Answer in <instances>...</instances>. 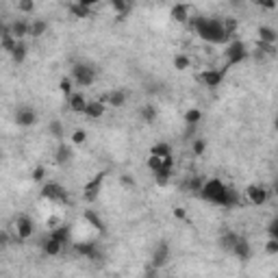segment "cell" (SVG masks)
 I'll list each match as a JSON object with an SVG mask.
<instances>
[{"label":"cell","mask_w":278,"mask_h":278,"mask_svg":"<svg viewBox=\"0 0 278 278\" xmlns=\"http://www.w3.org/2000/svg\"><path fill=\"white\" fill-rule=\"evenodd\" d=\"M193 31H196L198 35L209 41V44H226L228 39H233L228 35L226 26H224L222 20H215V18H189V22Z\"/></svg>","instance_id":"7a4b0ae2"},{"label":"cell","mask_w":278,"mask_h":278,"mask_svg":"<svg viewBox=\"0 0 278 278\" xmlns=\"http://www.w3.org/2000/svg\"><path fill=\"white\" fill-rule=\"evenodd\" d=\"M200 120H202V113L198 111V109H189V111L185 113V122L189 124V126H191V124H198Z\"/></svg>","instance_id":"f546056e"},{"label":"cell","mask_w":278,"mask_h":278,"mask_svg":"<svg viewBox=\"0 0 278 278\" xmlns=\"http://www.w3.org/2000/svg\"><path fill=\"white\" fill-rule=\"evenodd\" d=\"M174 213H176V217H185V211H183V209H176Z\"/></svg>","instance_id":"7bdbcfd3"},{"label":"cell","mask_w":278,"mask_h":278,"mask_svg":"<svg viewBox=\"0 0 278 278\" xmlns=\"http://www.w3.org/2000/svg\"><path fill=\"white\" fill-rule=\"evenodd\" d=\"M18 9L22 13H35V0H18Z\"/></svg>","instance_id":"4dcf8cb0"},{"label":"cell","mask_w":278,"mask_h":278,"mask_svg":"<svg viewBox=\"0 0 278 278\" xmlns=\"http://www.w3.org/2000/svg\"><path fill=\"white\" fill-rule=\"evenodd\" d=\"M200 81L207 87H211V89L219 87V85H222V81H224V70H204L202 76H200Z\"/></svg>","instance_id":"4fadbf2b"},{"label":"cell","mask_w":278,"mask_h":278,"mask_svg":"<svg viewBox=\"0 0 278 278\" xmlns=\"http://www.w3.org/2000/svg\"><path fill=\"white\" fill-rule=\"evenodd\" d=\"M35 233V224L31 217H26V215H20L18 219H15V235H18V239H31Z\"/></svg>","instance_id":"52a82bcc"},{"label":"cell","mask_w":278,"mask_h":278,"mask_svg":"<svg viewBox=\"0 0 278 278\" xmlns=\"http://www.w3.org/2000/svg\"><path fill=\"white\" fill-rule=\"evenodd\" d=\"M59 222H61V219L57 217V215H55V217H48V226L50 228H57V226H59Z\"/></svg>","instance_id":"b9f144b4"},{"label":"cell","mask_w":278,"mask_h":278,"mask_svg":"<svg viewBox=\"0 0 278 278\" xmlns=\"http://www.w3.org/2000/svg\"><path fill=\"white\" fill-rule=\"evenodd\" d=\"M126 2H133V0H126Z\"/></svg>","instance_id":"ee69618b"},{"label":"cell","mask_w":278,"mask_h":278,"mask_svg":"<svg viewBox=\"0 0 278 278\" xmlns=\"http://www.w3.org/2000/svg\"><path fill=\"white\" fill-rule=\"evenodd\" d=\"M102 102L109 104V107H113V109L124 107V104H126V92H122V89H113V92L104 93V96H102Z\"/></svg>","instance_id":"7c38bea8"},{"label":"cell","mask_w":278,"mask_h":278,"mask_svg":"<svg viewBox=\"0 0 278 278\" xmlns=\"http://www.w3.org/2000/svg\"><path fill=\"white\" fill-rule=\"evenodd\" d=\"M61 250H63V244L61 241H57L55 237H48L44 241V254L46 256H59Z\"/></svg>","instance_id":"e0dca14e"},{"label":"cell","mask_w":278,"mask_h":278,"mask_svg":"<svg viewBox=\"0 0 278 278\" xmlns=\"http://www.w3.org/2000/svg\"><path fill=\"white\" fill-rule=\"evenodd\" d=\"M50 133L55 135L57 139H63V128H61V122H50Z\"/></svg>","instance_id":"8d00e7d4"},{"label":"cell","mask_w":278,"mask_h":278,"mask_svg":"<svg viewBox=\"0 0 278 278\" xmlns=\"http://www.w3.org/2000/svg\"><path fill=\"white\" fill-rule=\"evenodd\" d=\"M44 178V167H37V170H33V181H41Z\"/></svg>","instance_id":"ab89813d"},{"label":"cell","mask_w":278,"mask_h":278,"mask_svg":"<svg viewBox=\"0 0 278 278\" xmlns=\"http://www.w3.org/2000/svg\"><path fill=\"white\" fill-rule=\"evenodd\" d=\"M41 196L52 204H65L67 202V191L59 183H46L44 189H41Z\"/></svg>","instance_id":"5b68a950"},{"label":"cell","mask_w":278,"mask_h":278,"mask_svg":"<svg viewBox=\"0 0 278 278\" xmlns=\"http://www.w3.org/2000/svg\"><path fill=\"white\" fill-rule=\"evenodd\" d=\"M35 122H37V113L31 107H20L18 111H15V124H18V126L29 128V126H33Z\"/></svg>","instance_id":"9c48e42d"},{"label":"cell","mask_w":278,"mask_h":278,"mask_svg":"<svg viewBox=\"0 0 278 278\" xmlns=\"http://www.w3.org/2000/svg\"><path fill=\"white\" fill-rule=\"evenodd\" d=\"M76 252L87 256V259H96V248H93V244H78L76 246Z\"/></svg>","instance_id":"83f0119b"},{"label":"cell","mask_w":278,"mask_h":278,"mask_svg":"<svg viewBox=\"0 0 278 278\" xmlns=\"http://www.w3.org/2000/svg\"><path fill=\"white\" fill-rule=\"evenodd\" d=\"M85 219H87V222L92 224V226L96 228V230H104V224H102V219L98 217V215L93 213L92 209H87V211H85Z\"/></svg>","instance_id":"4316f807"},{"label":"cell","mask_w":278,"mask_h":278,"mask_svg":"<svg viewBox=\"0 0 278 278\" xmlns=\"http://www.w3.org/2000/svg\"><path fill=\"white\" fill-rule=\"evenodd\" d=\"M230 252H233L235 256H239V259H250V244L246 239H237L235 241V246H233V250H230Z\"/></svg>","instance_id":"ac0fdd59"},{"label":"cell","mask_w":278,"mask_h":278,"mask_svg":"<svg viewBox=\"0 0 278 278\" xmlns=\"http://www.w3.org/2000/svg\"><path fill=\"white\" fill-rule=\"evenodd\" d=\"M237 239H239V235H235V233H226V235L222 237V246H224L226 250H233V246H235V241H237Z\"/></svg>","instance_id":"1f68e13d"},{"label":"cell","mask_w":278,"mask_h":278,"mask_svg":"<svg viewBox=\"0 0 278 278\" xmlns=\"http://www.w3.org/2000/svg\"><path fill=\"white\" fill-rule=\"evenodd\" d=\"M265 252L270 254V256H276V254H278V239H276V237H270V239H267Z\"/></svg>","instance_id":"d6a6232c"},{"label":"cell","mask_w":278,"mask_h":278,"mask_svg":"<svg viewBox=\"0 0 278 278\" xmlns=\"http://www.w3.org/2000/svg\"><path fill=\"white\" fill-rule=\"evenodd\" d=\"M259 41H263V44H276L278 33L274 26H259Z\"/></svg>","instance_id":"2e32d148"},{"label":"cell","mask_w":278,"mask_h":278,"mask_svg":"<svg viewBox=\"0 0 278 278\" xmlns=\"http://www.w3.org/2000/svg\"><path fill=\"white\" fill-rule=\"evenodd\" d=\"M191 150H193V154H196V156H202V154H204V150H207V141L196 139V141L191 144Z\"/></svg>","instance_id":"836d02e7"},{"label":"cell","mask_w":278,"mask_h":278,"mask_svg":"<svg viewBox=\"0 0 278 278\" xmlns=\"http://www.w3.org/2000/svg\"><path fill=\"white\" fill-rule=\"evenodd\" d=\"M267 230H270V237H276L278 239V219H272L270 228H267Z\"/></svg>","instance_id":"f35d334b"},{"label":"cell","mask_w":278,"mask_h":278,"mask_svg":"<svg viewBox=\"0 0 278 278\" xmlns=\"http://www.w3.org/2000/svg\"><path fill=\"white\" fill-rule=\"evenodd\" d=\"M200 198L211 204H217V207H235L239 202V196L235 189L224 185L219 178H211V181H202V187H200Z\"/></svg>","instance_id":"6da1fadb"},{"label":"cell","mask_w":278,"mask_h":278,"mask_svg":"<svg viewBox=\"0 0 278 278\" xmlns=\"http://www.w3.org/2000/svg\"><path fill=\"white\" fill-rule=\"evenodd\" d=\"M167 259H170V248H167L165 244L156 246L154 254H152V265H154V267H163L167 263Z\"/></svg>","instance_id":"9a60e30c"},{"label":"cell","mask_w":278,"mask_h":278,"mask_svg":"<svg viewBox=\"0 0 278 278\" xmlns=\"http://www.w3.org/2000/svg\"><path fill=\"white\" fill-rule=\"evenodd\" d=\"M224 57H226V65H237L241 61L248 57V48H246V44L237 37L228 39L226 41V50H224Z\"/></svg>","instance_id":"3957f363"},{"label":"cell","mask_w":278,"mask_h":278,"mask_svg":"<svg viewBox=\"0 0 278 278\" xmlns=\"http://www.w3.org/2000/svg\"><path fill=\"white\" fill-rule=\"evenodd\" d=\"M67 104H70V109L74 113H83V111H85L87 98L83 96V93H78V92H72L70 96H67Z\"/></svg>","instance_id":"5bb4252c"},{"label":"cell","mask_w":278,"mask_h":278,"mask_svg":"<svg viewBox=\"0 0 278 278\" xmlns=\"http://www.w3.org/2000/svg\"><path fill=\"white\" fill-rule=\"evenodd\" d=\"M72 78H74L76 85L89 87V85H93V81H96V70L85 65V63H76L74 67H72Z\"/></svg>","instance_id":"277c9868"},{"label":"cell","mask_w":278,"mask_h":278,"mask_svg":"<svg viewBox=\"0 0 278 278\" xmlns=\"http://www.w3.org/2000/svg\"><path fill=\"white\" fill-rule=\"evenodd\" d=\"M59 89H61V93H63L65 98L70 96L72 92H74V89H72V81H70V78H61V83H59Z\"/></svg>","instance_id":"e575fe53"},{"label":"cell","mask_w":278,"mask_h":278,"mask_svg":"<svg viewBox=\"0 0 278 278\" xmlns=\"http://www.w3.org/2000/svg\"><path fill=\"white\" fill-rule=\"evenodd\" d=\"M0 31H2V24H0Z\"/></svg>","instance_id":"f6af8a7d"},{"label":"cell","mask_w":278,"mask_h":278,"mask_svg":"<svg viewBox=\"0 0 278 278\" xmlns=\"http://www.w3.org/2000/svg\"><path fill=\"white\" fill-rule=\"evenodd\" d=\"M9 55H11V59L15 61V63H22V61L26 59V46L22 44V39H20L18 44H15V48L9 52Z\"/></svg>","instance_id":"d4e9b609"},{"label":"cell","mask_w":278,"mask_h":278,"mask_svg":"<svg viewBox=\"0 0 278 278\" xmlns=\"http://www.w3.org/2000/svg\"><path fill=\"white\" fill-rule=\"evenodd\" d=\"M70 15L76 20H85L92 15V7H85V4H81V2H72L70 4Z\"/></svg>","instance_id":"ffe728a7"},{"label":"cell","mask_w":278,"mask_h":278,"mask_svg":"<svg viewBox=\"0 0 278 278\" xmlns=\"http://www.w3.org/2000/svg\"><path fill=\"white\" fill-rule=\"evenodd\" d=\"M261 9H267V11H274L276 9V0H254Z\"/></svg>","instance_id":"74e56055"},{"label":"cell","mask_w":278,"mask_h":278,"mask_svg":"<svg viewBox=\"0 0 278 278\" xmlns=\"http://www.w3.org/2000/svg\"><path fill=\"white\" fill-rule=\"evenodd\" d=\"M150 154H156L161 156V159H165V156H172V146L165 144V141H159V144H154L150 148Z\"/></svg>","instance_id":"603a6c76"},{"label":"cell","mask_w":278,"mask_h":278,"mask_svg":"<svg viewBox=\"0 0 278 278\" xmlns=\"http://www.w3.org/2000/svg\"><path fill=\"white\" fill-rule=\"evenodd\" d=\"M104 113H107V104L102 100H87L85 111H83V115L89 120H100L104 118Z\"/></svg>","instance_id":"30bf717a"},{"label":"cell","mask_w":278,"mask_h":278,"mask_svg":"<svg viewBox=\"0 0 278 278\" xmlns=\"http://www.w3.org/2000/svg\"><path fill=\"white\" fill-rule=\"evenodd\" d=\"M70 159H72V144H63L61 141L59 148H57V163L65 165V163H70Z\"/></svg>","instance_id":"d6986e66"},{"label":"cell","mask_w":278,"mask_h":278,"mask_svg":"<svg viewBox=\"0 0 278 278\" xmlns=\"http://www.w3.org/2000/svg\"><path fill=\"white\" fill-rule=\"evenodd\" d=\"M102 185H104V174H98L96 178H92V181H87L85 191H83V198H85L87 202H93L98 196H100Z\"/></svg>","instance_id":"ba28073f"},{"label":"cell","mask_w":278,"mask_h":278,"mask_svg":"<svg viewBox=\"0 0 278 278\" xmlns=\"http://www.w3.org/2000/svg\"><path fill=\"white\" fill-rule=\"evenodd\" d=\"M270 189L263 185H250L248 189H246V198H248V202L252 204V207H261V204L267 202V198H270Z\"/></svg>","instance_id":"8992f818"},{"label":"cell","mask_w":278,"mask_h":278,"mask_svg":"<svg viewBox=\"0 0 278 278\" xmlns=\"http://www.w3.org/2000/svg\"><path fill=\"white\" fill-rule=\"evenodd\" d=\"M189 65H191V59L187 55H176L174 57V70L185 72V70H189Z\"/></svg>","instance_id":"484cf974"},{"label":"cell","mask_w":278,"mask_h":278,"mask_svg":"<svg viewBox=\"0 0 278 278\" xmlns=\"http://www.w3.org/2000/svg\"><path fill=\"white\" fill-rule=\"evenodd\" d=\"M74 2H81V4H85V7H93V4H98L100 0H74Z\"/></svg>","instance_id":"60d3db41"},{"label":"cell","mask_w":278,"mask_h":278,"mask_svg":"<svg viewBox=\"0 0 278 278\" xmlns=\"http://www.w3.org/2000/svg\"><path fill=\"white\" fill-rule=\"evenodd\" d=\"M9 31H11V35L15 39H24L26 35H29V22H24V20H18V22H13L9 26Z\"/></svg>","instance_id":"7402d4cb"},{"label":"cell","mask_w":278,"mask_h":278,"mask_svg":"<svg viewBox=\"0 0 278 278\" xmlns=\"http://www.w3.org/2000/svg\"><path fill=\"white\" fill-rule=\"evenodd\" d=\"M170 15H172V20H174V22L187 24V22H189V18H191V9H189V4L178 2V4H174V7L170 9Z\"/></svg>","instance_id":"8fae6325"},{"label":"cell","mask_w":278,"mask_h":278,"mask_svg":"<svg viewBox=\"0 0 278 278\" xmlns=\"http://www.w3.org/2000/svg\"><path fill=\"white\" fill-rule=\"evenodd\" d=\"M50 237H55L57 241H61V244L65 246L67 241H70V228H67V226H57V228H52Z\"/></svg>","instance_id":"cb8c5ba5"},{"label":"cell","mask_w":278,"mask_h":278,"mask_svg":"<svg viewBox=\"0 0 278 278\" xmlns=\"http://www.w3.org/2000/svg\"><path fill=\"white\" fill-rule=\"evenodd\" d=\"M46 31H48V22H46V20H33V22L29 24L31 37H41V35H46Z\"/></svg>","instance_id":"44dd1931"},{"label":"cell","mask_w":278,"mask_h":278,"mask_svg":"<svg viewBox=\"0 0 278 278\" xmlns=\"http://www.w3.org/2000/svg\"><path fill=\"white\" fill-rule=\"evenodd\" d=\"M141 118H144L146 122H152V120L156 118V109L150 107V104H148V107H144V109H141Z\"/></svg>","instance_id":"d590c367"},{"label":"cell","mask_w":278,"mask_h":278,"mask_svg":"<svg viewBox=\"0 0 278 278\" xmlns=\"http://www.w3.org/2000/svg\"><path fill=\"white\" fill-rule=\"evenodd\" d=\"M87 141V133L83 128H78V130H74V133H72V137H70V144L72 146H83Z\"/></svg>","instance_id":"f1b7e54d"}]
</instances>
